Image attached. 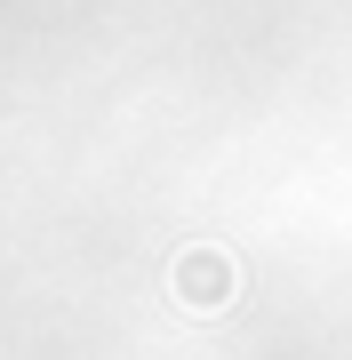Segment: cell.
Masks as SVG:
<instances>
[{
  "instance_id": "cell-1",
  "label": "cell",
  "mask_w": 352,
  "mask_h": 360,
  "mask_svg": "<svg viewBox=\"0 0 352 360\" xmlns=\"http://www.w3.org/2000/svg\"><path fill=\"white\" fill-rule=\"evenodd\" d=\"M169 296H176L184 312H224L240 296V264L224 257V248H184L176 272H169Z\"/></svg>"
}]
</instances>
